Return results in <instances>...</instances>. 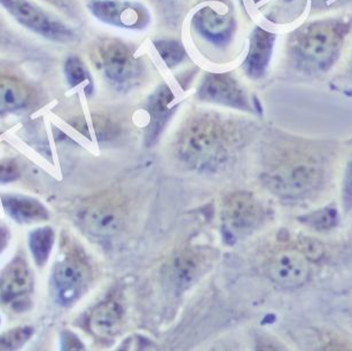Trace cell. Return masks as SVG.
<instances>
[{
  "label": "cell",
  "mask_w": 352,
  "mask_h": 351,
  "mask_svg": "<svg viewBox=\"0 0 352 351\" xmlns=\"http://www.w3.org/2000/svg\"><path fill=\"white\" fill-rule=\"evenodd\" d=\"M329 168V153L321 145L283 137L266 158L263 184L281 201L302 202L324 189Z\"/></svg>",
  "instance_id": "obj_1"
},
{
  "label": "cell",
  "mask_w": 352,
  "mask_h": 351,
  "mask_svg": "<svg viewBox=\"0 0 352 351\" xmlns=\"http://www.w3.org/2000/svg\"><path fill=\"white\" fill-rule=\"evenodd\" d=\"M352 21L328 17L302 24L292 31L287 41V55L294 67L305 74H324L341 56Z\"/></svg>",
  "instance_id": "obj_2"
},
{
  "label": "cell",
  "mask_w": 352,
  "mask_h": 351,
  "mask_svg": "<svg viewBox=\"0 0 352 351\" xmlns=\"http://www.w3.org/2000/svg\"><path fill=\"white\" fill-rule=\"evenodd\" d=\"M230 145V136L217 117L202 115L190 120L179 137V154L195 168L221 161Z\"/></svg>",
  "instance_id": "obj_3"
},
{
  "label": "cell",
  "mask_w": 352,
  "mask_h": 351,
  "mask_svg": "<svg viewBox=\"0 0 352 351\" xmlns=\"http://www.w3.org/2000/svg\"><path fill=\"white\" fill-rule=\"evenodd\" d=\"M270 210L261 200L247 191H238L228 194L221 206L223 232L228 241L254 233L266 223Z\"/></svg>",
  "instance_id": "obj_4"
},
{
  "label": "cell",
  "mask_w": 352,
  "mask_h": 351,
  "mask_svg": "<svg viewBox=\"0 0 352 351\" xmlns=\"http://www.w3.org/2000/svg\"><path fill=\"white\" fill-rule=\"evenodd\" d=\"M90 280V266L85 257L80 251H69L53 268V294L60 304L72 306L85 292Z\"/></svg>",
  "instance_id": "obj_5"
},
{
  "label": "cell",
  "mask_w": 352,
  "mask_h": 351,
  "mask_svg": "<svg viewBox=\"0 0 352 351\" xmlns=\"http://www.w3.org/2000/svg\"><path fill=\"white\" fill-rule=\"evenodd\" d=\"M1 5L19 23L50 41L72 43L76 38L63 21L30 0H1Z\"/></svg>",
  "instance_id": "obj_6"
},
{
  "label": "cell",
  "mask_w": 352,
  "mask_h": 351,
  "mask_svg": "<svg viewBox=\"0 0 352 351\" xmlns=\"http://www.w3.org/2000/svg\"><path fill=\"white\" fill-rule=\"evenodd\" d=\"M80 220L94 237H113L124 225V203L114 195L99 196L84 206Z\"/></svg>",
  "instance_id": "obj_7"
},
{
  "label": "cell",
  "mask_w": 352,
  "mask_h": 351,
  "mask_svg": "<svg viewBox=\"0 0 352 351\" xmlns=\"http://www.w3.org/2000/svg\"><path fill=\"white\" fill-rule=\"evenodd\" d=\"M197 98L204 103L230 107L252 113L248 94L241 84L228 72H208L197 89Z\"/></svg>",
  "instance_id": "obj_8"
},
{
  "label": "cell",
  "mask_w": 352,
  "mask_h": 351,
  "mask_svg": "<svg viewBox=\"0 0 352 351\" xmlns=\"http://www.w3.org/2000/svg\"><path fill=\"white\" fill-rule=\"evenodd\" d=\"M87 6L98 20L122 29L144 30L151 22L148 10L135 1L90 0Z\"/></svg>",
  "instance_id": "obj_9"
},
{
  "label": "cell",
  "mask_w": 352,
  "mask_h": 351,
  "mask_svg": "<svg viewBox=\"0 0 352 351\" xmlns=\"http://www.w3.org/2000/svg\"><path fill=\"white\" fill-rule=\"evenodd\" d=\"M99 52L104 75L116 85H130L140 77L142 63L135 58L132 48L124 41H106Z\"/></svg>",
  "instance_id": "obj_10"
},
{
  "label": "cell",
  "mask_w": 352,
  "mask_h": 351,
  "mask_svg": "<svg viewBox=\"0 0 352 351\" xmlns=\"http://www.w3.org/2000/svg\"><path fill=\"white\" fill-rule=\"evenodd\" d=\"M192 24L197 34L214 46L224 47L231 43L236 30L234 15L228 7L204 5L194 13Z\"/></svg>",
  "instance_id": "obj_11"
},
{
  "label": "cell",
  "mask_w": 352,
  "mask_h": 351,
  "mask_svg": "<svg viewBox=\"0 0 352 351\" xmlns=\"http://www.w3.org/2000/svg\"><path fill=\"white\" fill-rule=\"evenodd\" d=\"M34 288V275L25 258L16 257L1 272V301L14 310L28 309Z\"/></svg>",
  "instance_id": "obj_12"
},
{
  "label": "cell",
  "mask_w": 352,
  "mask_h": 351,
  "mask_svg": "<svg viewBox=\"0 0 352 351\" xmlns=\"http://www.w3.org/2000/svg\"><path fill=\"white\" fill-rule=\"evenodd\" d=\"M267 272L276 285L297 288L310 279V259L298 248L285 249L270 259Z\"/></svg>",
  "instance_id": "obj_13"
},
{
  "label": "cell",
  "mask_w": 352,
  "mask_h": 351,
  "mask_svg": "<svg viewBox=\"0 0 352 351\" xmlns=\"http://www.w3.org/2000/svg\"><path fill=\"white\" fill-rule=\"evenodd\" d=\"M276 34L256 27L249 37L248 53L245 55L242 69L252 79L264 77L272 58Z\"/></svg>",
  "instance_id": "obj_14"
},
{
  "label": "cell",
  "mask_w": 352,
  "mask_h": 351,
  "mask_svg": "<svg viewBox=\"0 0 352 351\" xmlns=\"http://www.w3.org/2000/svg\"><path fill=\"white\" fill-rule=\"evenodd\" d=\"M209 265L210 256L206 251L186 249L173 258L170 278L178 288H187L204 275Z\"/></svg>",
  "instance_id": "obj_15"
},
{
  "label": "cell",
  "mask_w": 352,
  "mask_h": 351,
  "mask_svg": "<svg viewBox=\"0 0 352 351\" xmlns=\"http://www.w3.org/2000/svg\"><path fill=\"white\" fill-rule=\"evenodd\" d=\"M176 96L168 85L160 86L149 98L147 110L149 114V124L146 131V144L148 146L155 144L162 134L163 129L169 122L176 110Z\"/></svg>",
  "instance_id": "obj_16"
},
{
  "label": "cell",
  "mask_w": 352,
  "mask_h": 351,
  "mask_svg": "<svg viewBox=\"0 0 352 351\" xmlns=\"http://www.w3.org/2000/svg\"><path fill=\"white\" fill-rule=\"evenodd\" d=\"M124 321V308L116 299L99 303L91 312L87 325L99 339H111L121 330Z\"/></svg>",
  "instance_id": "obj_17"
},
{
  "label": "cell",
  "mask_w": 352,
  "mask_h": 351,
  "mask_svg": "<svg viewBox=\"0 0 352 351\" xmlns=\"http://www.w3.org/2000/svg\"><path fill=\"white\" fill-rule=\"evenodd\" d=\"M1 203L5 213L18 223H36L50 218L47 208L35 198L21 194H5L1 196Z\"/></svg>",
  "instance_id": "obj_18"
},
{
  "label": "cell",
  "mask_w": 352,
  "mask_h": 351,
  "mask_svg": "<svg viewBox=\"0 0 352 351\" xmlns=\"http://www.w3.org/2000/svg\"><path fill=\"white\" fill-rule=\"evenodd\" d=\"M30 93L27 86L11 76H3L0 79V105L1 111H15L27 106Z\"/></svg>",
  "instance_id": "obj_19"
},
{
  "label": "cell",
  "mask_w": 352,
  "mask_h": 351,
  "mask_svg": "<svg viewBox=\"0 0 352 351\" xmlns=\"http://www.w3.org/2000/svg\"><path fill=\"white\" fill-rule=\"evenodd\" d=\"M54 231L52 227H38L29 235V248L36 264L44 266L49 261L54 244Z\"/></svg>",
  "instance_id": "obj_20"
},
{
  "label": "cell",
  "mask_w": 352,
  "mask_h": 351,
  "mask_svg": "<svg viewBox=\"0 0 352 351\" xmlns=\"http://www.w3.org/2000/svg\"><path fill=\"white\" fill-rule=\"evenodd\" d=\"M298 220L304 226H307L311 230L326 232L338 226L340 223V215L336 206H326L302 215L298 217Z\"/></svg>",
  "instance_id": "obj_21"
},
{
  "label": "cell",
  "mask_w": 352,
  "mask_h": 351,
  "mask_svg": "<svg viewBox=\"0 0 352 351\" xmlns=\"http://www.w3.org/2000/svg\"><path fill=\"white\" fill-rule=\"evenodd\" d=\"M65 75L72 89L82 87L91 94L94 91V81L87 65L76 55H72L65 62Z\"/></svg>",
  "instance_id": "obj_22"
},
{
  "label": "cell",
  "mask_w": 352,
  "mask_h": 351,
  "mask_svg": "<svg viewBox=\"0 0 352 351\" xmlns=\"http://www.w3.org/2000/svg\"><path fill=\"white\" fill-rule=\"evenodd\" d=\"M154 46L159 53L160 58H162V61L169 68L179 65L185 58V48L179 41L160 39L154 41Z\"/></svg>",
  "instance_id": "obj_23"
},
{
  "label": "cell",
  "mask_w": 352,
  "mask_h": 351,
  "mask_svg": "<svg viewBox=\"0 0 352 351\" xmlns=\"http://www.w3.org/2000/svg\"><path fill=\"white\" fill-rule=\"evenodd\" d=\"M34 328L30 326L16 327L8 330L1 337V349L3 350H16L25 345L30 337L34 335Z\"/></svg>",
  "instance_id": "obj_24"
},
{
  "label": "cell",
  "mask_w": 352,
  "mask_h": 351,
  "mask_svg": "<svg viewBox=\"0 0 352 351\" xmlns=\"http://www.w3.org/2000/svg\"><path fill=\"white\" fill-rule=\"evenodd\" d=\"M342 208L345 213L352 211V155L345 167L341 187Z\"/></svg>",
  "instance_id": "obj_25"
},
{
  "label": "cell",
  "mask_w": 352,
  "mask_h": 351,
  "mask_svg": "<svg viewBox=\"0 0 352 351\" xmlns=\"http://www.w3.org/2000/svg\"><path fill=\"white\" fill-rule=\"evenodd\" d=\"M302 253L307 256L310 261H317L324 255V246L320 241L316 240L314 237H304L300 239V247Z\"/></svg>",
  "instance_id": "obj_26"
},
{
  "label": "cell",
  "mask_w": 352,
  "mask_h": 351,
  "mask_svg": "<svg viewBox=\"0 0 352 351\" xmlns=\"http://www.w3.org/2000/svg\"><path fill=\"white\" fill-rule=\"evenodd\" d=\"M61 347L63 350H82L84 344L80 342V337L66 330L61 334Z\"/></svg>",
  "instance_id": "obj_27"
},
{
  "label": "cell",
  "mask_w": 352,
  "mask_h": 351,
  "mask_svg": "<svg viewBox=\"0 0 352 351\" xmlns=\"http://www.w3.org/2000/svg\"><path fill=\"white\" fill-rule=\"evenodd\" d=\"M20 172H19L18 165L15 164L14 161H5L1 164V182H13L18 178Z\"/></svg>",
  "instance_id": "obj_28"
},
{
  "label": "cell",
  "mask_w": 352,
  "mask_h": 351,
  "mask_svg": "<svg viewBox=\"0 0 352 351\" xmlns=\"http://www.w3.org/2000/svg\"><path fill=\"white\" fill-rule=\"evenodd\" d=\"M350 72H351V74H352V56H351V62H350Z\"/></svg>",
  "instance_id": "obj_29"
},
{
  "label": "cell",
  "mask_w": 352,
  "mask_h": 351,
  "mask_svg": "<svg viewBox=\"0 0 352 351\" xmlns=\"http://www.w3.org/2000/svg\"><path fill=\"white\" fill-rule=\"evenodd\" d=\"M254 1H255V3H258L259 0H254Z\"/></svg>",
  "instance_id": "obj_30"
},
{
  "label": "cell",
  "mask_w": 352,
  "mask_h": 351,
  "mask_svg": "<svg viewBox=\"0 0 352 351\" xmlns=\"http://www.w3.org/2000/svg\"><path fill=\"white\" fill-rule=\"evenodd\" d=\"M52 1H54V0H52Z\"/></svg>",
  "instance_id": "obj_31"
}]
</instances>
